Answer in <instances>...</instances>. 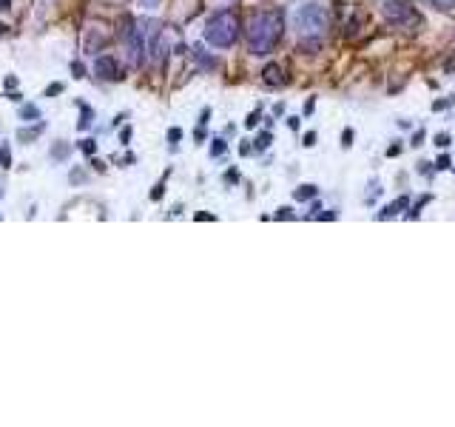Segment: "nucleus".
Wrapping results in <instances>:
<instances>
[{"label":"nucleus","instance_id":"nucleus-1","mask_svg":"<svg viewBox=\"0 0 455 427\" xmlns=\"http://www.w3.org/2000/svg\"><path fill=\"white\" fill-rule=\"evenodd\" d=\"M285 34V20H282V11H259L250 17V26H247V46L253 54H270L279 40Z\"/></svg>","mask_w":455,"mask_h":427},{"label":"nucleus","instance_id":"nucleus-2","mask_svg":"<svg viewBox=\"0 0 455 427\" xmlns=\"http://www.w3.org/2000/svg\"><path fill=\"white\" fill-rule=\"evenodd\" d=\"M293 23H296V31H299V40H319L327 26H330V14L322 3H305L296 14H293Z\"/></svg>","mask_w":455,"mask_h":427},{"label":"nucleus","instance_id":"nucleus-3","mask_svg":"<svg viewBox=\"0 0 455 427\" xmlns=\"http://www.w3.org/2000/svg\"><path fill=\"white\" fill-rule=\"evenodd\" d=\"M203 37H205V43H211L217 49L233 46L239 37V17L233 11H217L214 17H208Z\"/></svg>","mask_w":455,"mask_h":427},{"label":"nucleus","instance_id":"nucleus-4","mask_svg":"<svg viewBox=\"0 0 455 427\" xmlns=\"http://www.w3.org/2000/svg\"><path fill=\"white\" fill-rule=\"evenodd\" d=\"M126 49H128V60L131 66H143L145 63V51H148V40H145V29L143 23H131L128 20V31H126Z\"/></svg>","mask_w":455,"mask_h":427},{"label":"nucleus","instance_id":"nucleus-5","mask_svg":"<svg viewBox=\"0 0 455 427\" xmlns=\"http://www.w3.org/2000/svg\"><path fill=\"white\" fill-rule=\"evenodd\" d=\"M382 14L390 23H407L413 17V3L410 0H384L382 3Z\"/></svg>","mask_w":455,"mask_h":427},{"label":"nucleus","instance_id":"nucleus-6","mask_svg":"<svg viewBox=\"0 0 455 427\" xmlns=\"http://www.w3.org/2000/svg\"><path fill=\"white\" fill-rule=\"evenodd\" d=\"M94 74L100 80H120V66H117V60L111 54H103V57L94 60Z\"/></svg>","mask_w":455,"mask_h":427},{"label":"nucleus","instance_id":"nucleus-7","mask_svg":"<svg viewBox=\"0 0 455 427\" xmlns=\"http://www.w3.org/2000/svg\"><path fill=\"white\" fill-rule=\"evenodd\" d=\"M145 40H148V51H151V57H154V60H160V57H163V26H160V23H148V29H145Z\"/></svg>","mask_w":455,"mask_h":427},{"label":"nucleus","instance_id":"nucleus-8","mask_svg":"<svg viewBox=\"0 0 455 427\" xmlns=\"http://www.w3.org/2000/svg\"><path fill=\"white\" fill-rule=\"evenodd\" d=\"M262 80H265L267 86H282V83H285V71H282V66H279V63H267V66H265V71H262Z\"/></svg>","mask_w":455,"mask_h":427},{"label":"nucleus","instance_id":"nucleus-9","mask_svg":"<svg viewBox=\"0 0 455 427\" xmlns=\"http://www.w3.org/2000/svg\"><path fill=\"white\" fill-rule=\"evenodd\" d=\"M43 131H46V123H43V120H37V126H31V129H20V131H17V140H20V143H34Z\"/></svg>","mask_w":455,"mask_h":427},{"label":"nucleus","instance_id":"nucleus-10","mask_svg":"<svg viewBox=\"0 0 455 427\" xmlns=\"http://www.w3.org/2000/svg\"><path fill=\"white\" fill-rule=\"evenodd\" d=\"M20 120H23V123H34V120H40V109H37V106H31V103H23V106H20Z\"/></svg>","mask_w":455,"mask_h":427},{"label":"nucleus","instance_id":"nucleus-11","mask_svg":"<svg viewBox=\"0 0 455 427\" xmlns=\"http://www.w3.org/2000/svg\"><path fill=\"white\" fill-rule=\"evenodd\" d=\"M407 203H410V200H407V197H399V200H396V203H393V206H387V209H384V211L379 214V219H390V216H396V214H399V209H404V206H407Z\"/></svg>","mask_w":455,"mask_h":427},{"label":"nucleus","instance_id":"nucleus-12","mask_svg":"<svg viewBox=\"0 0 455 427\" xmlns=\"http://www.w3.org/2000/svg\"><path fill=\"white\" fill-rule=\"evenodd\" d=\"M293 197L302 203V200H310V197H316V186H299L296 191H293Z\"/></svg>","mask_w":455,"mask_h":427},{"label":"nucleus","instance_id":"nucleus-13","mask_svg":"<svg viewBox=\"0 0 455 427\" xmlns=\"http://www.w3.org/2000/svg\"><path fill=\"white\" fill-rule=\"evenodd\" d=\"M0 169H11V151L6 143H0Z\"/></svg>","mask_w":455,"mask_h":427},{"label":"nucleus","instance_id":"nucleus-14","mask_svg":"<svg viewBox=\"0 0 455 427\" xmlns=\"http://www.w3.org/2000/svg\"><path fill=\"white\" fill-rule=\"evenodd\" d=\"M91 117H94V111H91L88 106H83V117H80V123H77V126H80V131H86V129L91 126Z\"/></svg>","mask_w":455,"mask_h":427},{"label":"nucleus","instance_id":"nucleus-15","mask_svg":"<svg viewBox=\"0 0 455 427\" xmlns=\"http://www.w3.org/2000/svg\"><path fill=\"white\" fill-rule=\"evenodd\" d=\"M430 6H436L439 11H453L455 0H430Z\"/></svg>","mask_w":455,"mask_h":427},{"label":"nucleus","instance_id":"nucleus-16","mask_svg":"<svg viewBox=\"0 0 455 427\" xmlns=\"http://www.w3.org/2000/svg\"><path fill=\"white\" fill-rule=\"evenodd\" d=\"M66 154H68V146H66V143H63V140H60V143H57V146H54V151H51V157H54V160H63V157H66Z\"/></svg>","mask_w":455,"mask_h":427},{"label":"nucleus","instance_id":"nucleus-17","mask_svg":"<svg viewBox=\"0 0 455 427\" xmlns=\"http://www.w3.org/2000/svg\"><path fill=\"white\" fill-rule=\"evenodd\" d=\"M80 149H83V154H86V157H91V154L97 151V143H94V140H83V143H80Z\"/></svg>","mask_w":455,"mask_h":427},{"label":"nucleus","instance_id":"nucleus-18","mask_svg":"<svg viewBox=\"0 0 455 427\" xmlns=\"http://www.w3.org/2000/svg\"><path fill=\"white\" fill-rule=\"evenodd\" d=\"M270 146V134L265 131V134H259V140H256V151H265Z\"/></svg>","mask_w":455,"mask_h":427},{"label":"nucleus","instance_id":"nucleus-19","mask_svg":"<svg viewBox=\"0 0 455 427\" xmlns=\"http://www.w3.org/2000/svg\"><path fill=\"white\" fill-rule=\"evenodd\" d=\"M225 151V140H214V146H211V157H220Z\"/></svg>","mask_w":455,"mask_h":427},{"label":"nucleus","instance_id":"nucleus-20","mask_svg":"<svg viewBox=\"0 0 455 427\" xmlns=\"http://www.w3.org/2000/svg\"><path fill=\"white\" fill-rule=\"evenodd\" d=\"M71 71H74V77H77V80H83V77H86V69H83V63H71Z\"/></svg>","mask_w":455,"mask_h":427},{"label":"nucleus","instance_id":"nucleus-21","mask_svg":"<svg viewBox=\"0 0 455 427\" xmlns=\"http://www.w3.org/2000/svg\"><path fill=\"white\" fill-rule=\"evenodd\" d=\"M342 146H344V149H350V146H353V131H350V129L342 134Z\"/></svg>","mask_w":455,"mask_h":427},{"label":"nucleus","instance_id":"nucleus-22","mask_svg":"<svg viewBox=\"0 0 455 427\" xmlns=\"http://www.w3.org/2000/svg\"><path fill=\"white\" fill-rule=\"evenodd\" d=\"M436 146H439V149H447V146H450V137H447V134H439V137H436Z\"/></svg>","mask_w":455,"mask_h":427},{"label":"nucleus","instance_id":"nucleus-23","mask_svg":"<svg viewBox=\"0 0 455 427\" xmlns=\"http://www.w3.org/2000/svg\"><path fill=\"white\" fill-rule=\"evenodd\" d=\"M436 169H439V171H447V169H450V157H439Z\"/></svg>","mask_w":455,"mask_h":427},{"label":"nucleus","instance_id":"nucleus-24","mask_svg":"<svg viewBox=\"0 0 455 427\" xmlns=\"http://www.w3.org/2000/svg\"><path fill=\"white\" fill-rule=\"evenodd\" d=\"M60 91H63V86H60V83H54V86H48V89H46V97H51V94H60Z\"/></svg>","mask_w":455,"mask_h":427},{"label":"nucleus","instance_id":"nucleus-25","mask_svg":"<svg viewBox=\"0 0 455 427\" xmlns=\"http://www.w3.org/2000/svg\"><path fill=\"white\" fill-rule=\"evenodd\" d=\"M256 123H259V114H256V111H253V114H250V117H247V120H245V126H247V129H253V126H256Z\"/></svg>","mask_w":455,"mask_h":427},{"label":"nucleus","instance_id":"nucleus-26","mask_svg":"<svg viewBox=\"0 0 455 427\" xmlns=\"http://www.w3.org/2000/svg\"><path fill=\"white\" fill-rule=\"evenodd\" d=\"M180 137H183V131H180V129H171V131H168V140H171V143H177Z\"/></svg>","mask_w":455,"mask_h":427},{"label":"nucleus","instance_id":"nucleus-27","mask_svg":"<svg viewBox=\"0 0 455 427\" xmlns=\"http://www.w3.org/2000/svg\"><path fill=\"white\" fill-rule=\"evenodd\" d=\"M276 216H279V219H290L293 214H290V209H279V211H276Z\"/></svg>","mask_w":455,"mask_h":427},{"label":"nucleus","instance_id":"nucleus-28","mask_svg":"<svg viewBox=\"0 0 455 427\" xmlns=\"http://www.w3.org/2000/svg\"><path fill=\"white\" fill-rule=\"evenodd\" d=\"M313 143H316V134H313V131H307V134H305V146H313Z\"/></svg>","mask_w":455,"mask_h":427},{"label":"nucleus","instance_id":"nucleus-29","mask_svg":"<svg viewBox=\"0 0 455 427\" xmlns=\"http://www.w3.org/2000/svg\"><path fill=\"white\" fill-rule=\"evenodd\" d=\"M160 197H163V186H157V189L151 191V200H160Z\"/></svg>","mask_w":455,"mask_h":427},{"label":"nucleus","instance_id":"nucleus-30","mask_svg":"<svg viewBox=\"0 0 455 427\" xmlns=\"http://www.w3.org/2000/svg\"><path fill=\"white\" fill-rule=\"evenodd\" d=\"M143 6H148V9H154V6H160V0H143Z\"/></svg>","mask_w":455,"mask_h":427},{"label":"nucleus","instance_id":"nucleus-31","mask_svg":"<svg viewBox=\"0 0 455 427\" xmlns=\"http://www.w3.org/2000/svg\"><path fill=\"white\" fill-rule=\"evenodd\" d=\"M0 9L6 11V9H11V0H0Z\"/></svg>","mask_w":455,"mask_h":427}]
</instances>
